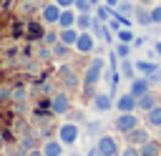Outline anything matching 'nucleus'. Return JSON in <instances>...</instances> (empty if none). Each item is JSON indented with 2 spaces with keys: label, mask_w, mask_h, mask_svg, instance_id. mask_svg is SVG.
Returning <instances> with one entry per match:
<instances>
[{
  "label": "nucleus",
  "mask_w": 161,
  "mask_h": 156,
  "mask_svg": "<svg viewBox=\"0 0 161 156\" xmlns=\"http://www.w3.org/2000/svg\"><path fill=\"white\" fill-rule=\"evenodd\" d=\"M43 156H63V143L58 138H50L43 143Z\"/></svg>",
  "instance_id": "4468645a"
},
{
  "label": "nucleus",
  "mask_w": 161,
  "mask_h": 156,
  "mask_svg": "<svg viewBox=\"0 0 161 156\" xmlns=\"http://www.w3.org/2000/svg\"><path fill=\"white\" fill-rule=\"evenodd\" d=\"M96 48V35L91 30H78V38H75V50L78 53H91Z\"/></svg>",
  "instance_id": "20e7f679"
},
{
  "label": "nucleus",
  "mask_w": 161,
  "mask_h": 156,
  "mask_svg": "<svg viewBox=\"0 0 161 156\" xmlns=\"http://www.w3.org/2000/svg\"><path fill=\"white\" fill-rule=\"evenodd\" d=\"M113 106L118 111H136V96L133 93H123V96H118L113 101Z\"/></svg>",
  "instance_id": "6e6552de"
},
{
  "label": "nucleus",
  "mask_w": 161,
  "mask_h": 156,
  "mask_svg": "<svg viewBox=\"0 0 161 156\" xmlns=\"http://www.w3.org/2000/svg\"><path fill=\"white\" fill-rule=\"evenodd\" d=\"M91 106H93V111L106 113V111L113 108V96H111V93H96L93 101H91Z\"/></svg>",
  "instance_id": "39448f33"
},
{
  "label": "nucleus",
  "mask_w": 161,
  "mask_h": 156,
  "mask_svg": "<svg viewBox=\"0 0 161 156\" xmlns=\"http://www.w3.org/2000/svg\"><path fill=\"white\" fill-rule=\"evenodd\" d=\"M108 28H111V30H113V33H116V30H118V28H121V23H118V18H116V20H111V23H108Z\"/></svg>",
  "instance_id": "473e14b6"
},
{
  "label": "nucleus",
  "mask_w": 161,
  "mask_h": 156,
  "mask_svg": "<svg viewBox=\"0 0 161 156\" xmlns=\"http://www.w3.org/2000/svg\"><path fill=\"white\" fill-rule=\"evenodd\" d=\"M151 23H156V25H161V5L151 10Z\"/></svg>",
  "instance_id": "c756f323"
},
{
  "label": "nucleus",
  "mask_w": 161,
  "mask_h": 156,
  "mask_svg": "<svg viewBox=\"0 0 161 156\" xmlns=\"http://www.w3.org/2000/svg\"><path fill=\"white\" fill-rule=\"evenodd\" d=\"M78 136H80V128H78V123H73V121H65V123H60V126H58V141H60L63 146H73V143L78 141Z\"/></svg>",
  "instance_id": "f03ea898"
},
{
  "label": "nucleus",
  "mask_w": 161,
  "mask_h": 156,
  "mask_svg": "<svg viewBox=\"0 0 161 156\" xmlns=\"http://www.w3.org/2000/svg\"><path fill=\"white\" fill-rule=\"evenodd\" d=\"M131 55V43H121L118 40V45H116V58H128Z\"/></svg>",
  "instance_id": "bb28decb"
},
{
  "label": "nucleus",
  "mask_w": 161,
  "mask_h": 156,
  "mask_svg": "<svg viewBox=\"0 0 161 156\" xmlns=\"http://www.w3.org/2000/svg\"><path fill=\"white\" fill-rule=\"evenodd\" d=\"M138 126V116L133 113V111H118V118H116V128L121 131V133H128L131 128H136Z\"/></svg>",
  "instance_id": "7ed1b4c3"
},
{
  "label": "nucleus",
  "mask_w": 161,
  "mask_h": 156,
  "mask_svg": "<svg viewBox=\"0 0 161 156\" xmlns=\"http://www.w3.org/2000/svg\"><path fill=\"white\" fill-rule=\"evenodd\" d=\"M111 13H113V8H108V5H96V18L101 20V23H106V20H111Z\"/></svg>",
  "instance_id": "aec40b11"
},
{
  "label": "nucleus",
  "mask_w": 161,
  "mask_h": 156,
  "mask_svg": "<svg viewBox=\"0 0 161 156\" xmlns=\"http://www.w3.org/2000/svg\"><path fill=\"white\" fill-rule=\"evenodd\" d=\"M103 68H106V58H101V55L88 63V68H86V73H83V86H86V91H91V88L101 81Z\"/></svg>",
  "instance_id": "f257e3e1"
},
{
  "label": "nucleus",
  "mask_w": 161,
  "mask_h": 156,
  "mask_svg": "<svg viewBox=\"0 0 161 156\" xmlns=\"http://www.w3.org/2000/svg\"><path fill=\"white\" fill-rule=\"evenodd\" d=\"M58 25H60V28H73V25H75V13H73L70 8H60Z\"/></svg>",
  "instance_id": "2eb2a0df"
},
{
  "label": "nucleus",
  "mask_w": 161,
  "mask_h": 156,
  "mask_svg": "<svg viewBox=\"0 0 161 156\" xmlns=\"http://www.w3.org/2000/svg\"><path fill=\"white\" fill-rule=\"evenodd\" d=\"M156 103H158V98H156L151 91H146V93H141V96L136 98V108H141V111H151Z\"/></svg>",
  "instance_id": "1a4fd4ad"
},
{
  "label": "nucleus",
  "mask_w": 161,
  "mask_h": 156,
  "mask_svg": "<svg viewBox=\"0 0 161 156\" xmlns=\"http://www.w3.org/2000/svg\"><path fill=\"white\" fill-rule=\"evenodd\" d=\"M58 15H60V8L55 5V3H50V5H45L43 8V13H40V18H43V23H58Z\"/></svg>",
  "instance_id": "9b49d317"
},
{
  "label": "nucleus",
  "mask_w": 161,
  "mask_h": 156,
  "mask_svg": "<svg viewBox=\"0 0 161 156\" xmlns=\"http://www.w3.org/2000/svg\"><path fill=\"white\" fill-rule=\"evenodd\" d=\"M58 8H73V0H53Z\"/></svg>",
  "instance_id": "7c9ffc66"
},
{
  "label": "nucleus",
  "mask_w": 161,
  "mask_h": 156,
  "mask_svg": "<svg viewBox=\"0 0 161 156\" xmlns=\"http://www.w3.org/2000/svg\"><path fill=\"white\" fill-rule=\"evenodd\" d=\"M43 38H45V43H48V45H53V43L58 40V35H53V33H45Z\"/></svg>",
  "instance_id": "2f4dec72"
},
{
  "label": "nucleus",
  "mask_w": 161,
  "mask_h": 156,
  "mask_svg": "<svg viewBox=\"0 0 161 156\" xmlns=\"http://www.w3.org/2000/svg\"><path fill=\"white\" fill-rule=\"evenodd\" d=\"M75 38H78V28L75 25L73 28H60V33H58V40L65 43V45H75Z\"/></svg>",
  "instance_id": "dca6fc26"
},
{
  "label": "nucleus",
  "mask_w": 161,
  "mask_h": 156,
  "mask_svg": "<svg viewBox=\"0 0 161 156\" xmlns=\"http://www.w3.org/2000/svg\"><path fill=\"white\" fill-rule=\"evenodd\" d=\"M138 153L141 156H161V143L153 141V138H148V141H143L138 146Z\"/></svg>",
  "instance_id": "9d476101"
},
{
  "label": "nucleus",
  "mask_w": 161,
  "mask_h": 156,
  "mask_svg": "<svg viewBox=\"0 0 161 156\" xmlns=\"http://www.w3.org/2000/svg\"><path fill=\"white\" fill-rule=\"evenodd\" d=\"M93 5H98V0H73V8L78 13H91Z\"/></svg>",
  "instance_id": "412c9836"
},
{
  "label": "nucleus",
  "mask_w": 161,
  "mask_h": 156,
  "mask_svg": "<svg viewBox=\"0 0 161 156\" xmlns=\"http://www.w3.org/2000/svg\"><path fill=\"white\" fill-rule=\"evenodd\" d=\"M68 50H70V45H65V43L55 40V43H53V50H50V53H53L55 58H65V55H68Z\"/></svg>",
  "instance_id": "b1692460"
},
{
  "label": "nucleus",
  "mask_w": 161,
  "mask_h": 156,
  "mask_svg": "<svg viewBox=\"0 0 161 156\" xmlns=\"http://www.w3.org/2000/svg\"><path fill=\"white\" fill-rule=\"evenodd\" d=\"M113 10H116V15H126V18H128V15L133 13V5H131V3H118Z\"/></svg>",
  "instance_id": "cd10ccee"
},
{
  "label": "nucleus",
  "mask_w": 161,
  "mask_h": 156,
  "mask_svg": "<svg viewBox=\"0 0 161 156\" xmlns=\"http://www.w3.org/2000/svg\"><path fill=\"white\" fill-rule=\"evenodd\" d=\"M50 111H53L55 116H58V113H60V116L68 113V111H70V101H68V96H65V93H55V96L50 98Z\"/></svg>",
  "instance_id": "423d86ee"
},
{
  "label": "nucleus",
  "mask_w": 161,
  "mask_h": 156,
  "mask_svg": "<svg viewBox=\"0 0 161 156\" xmlns=\"http://www.w3.org/2000/svg\"><path fill=\"white\" fill-rule=\"evenodd\" d=\"M153 53H156V55H161V40H156V43H153Z\"/></svg>",
  "instance_id": "72a5a7b5"
},
{
  "label": "nucleus",
  "mask_w": 161,
  "mask_h": 156,
  "mask_svg": "<svg viewBox=\"0 0 161 156\" xmlns=\"http://www.w3.org/2000/svg\"><path fill=\"white\" fill-rule=\"evenodd\" d=\"M73 156H78V153H73Z\"/></svg>",
  "instance_id": "e433bc0d"
},
{
  "label": "nucleus",
  "mask_w": 161,
  "mask_h": 156,
  "mask_svg": "<svg viewBox=\"0 0 161 156\" xmlns=\"http://www.w3.org/2000/svg\"><path fill=\"white\" fill-rule=\"evenodd\" d=\"M88 156H103V153H101V151H98V148H96V146H93V148H91V153H88Z\"/></svg>",
  "instance_id": "c9c22d12"
},
{
  "label": "nucleus",
  "mask_w": 161,
  "mask_h": 156,
  "mask_svg": "<svg viewBox=\"0 0 161 156\" xmlns=\"http://www.w3.org/2000/svg\"><path fill=\"white\" fill-rule=\"evenodd\" d=\"M118 73H123L128 81L133 78V73H136V68H133V63H128L126 58H121V68H118Z\"/></svg>",
  "instance_id": "393cba45"
},
{
  "label": "nucleus",
  "mask_w": 161,
  "mask_h": 156,
  "mask_svg": "<svg viewBox=\"0 0 161 156\" xmlns=\"http://www.w3.org/2000/svg\"><path fill=\"white\" fill-rule=\"evenodd\" d=\"M118 153H121V156H141V153H138V148H136L133 143H128V146H126L123 151H118Z\"/></svg>",
  "instance_id": "c85d7f7f"
},
{
  "label": "nucleus",
  "mask_w": 161,
  "mask_h": 156,
  "mask_svg": "<svg viewBox=\"0 0 161 156\" xmlns=\"http://www.w3.org/2000/svg\"><path fill=\"white\" fill-rule=\"evenodd\" d=\"M146 91H151L148 78H131V91H128V93H133V96L138 98V96H141V93H146Z\"/></svg>",
  "instance_id": "f8f14e48"
},
{
  "label": "nucleus",
  "mask_w": 161,
  "mask_h": 156,
  "mask_svg": "<svg viewBox=\"0 0 161 156\" xmlns=\"http://www.w3.org/2000/svg\"><path fill=\"white\" fill-rule=\"evenodd\" d=\"M133 68H136V73H138V75H148V73L158 70L161 65H156L153 60H136V63H133Z\"/></svg>",
  "instance_id": "f3484780"
},
{
  "label": "nucleus",
  "mask_w": 161,
  "mask_h": 156,
  "mask_svg": "<svg viewBox=\"0 0 161 156\" xmlns=\"http://www.w3.org/2000/svg\"><path fill=\"white\" fill-rule=\"evenodd\" d=\"M126 136H128L126 141H128V143H133V146H141L143 141H148V138H151V136H148V133H146L143 128H138V126H136V128H131V131H128Z\"/></svg>",
  "instance_id": "ddd939ff"
},
{
  "label": "nucleus",
  "mask_w": 161,
  "mask_h": 156,
  "mask_svg": "<svg viewBox=\"0 0 161 156\" xmlns=\"http://www.w3.org/2000/svg\"><path fill=\"white\" fill-rule=\"evenodd\" d=\"M146 123L153 126V128H161V106L156 103L151 111H146Z\"/></svg>",
  "instance_id": "a211bd4d"
},
{
  "label": "nucleus",
  "mask_w": 161,
  "mask_h": 156,
  "mask_svg": "<svg viewBox=\"0 0 161 156\" xmlns=\"http://www.w3.org/2000/svg\"><path fill=\"white\" fill-rule=\"evenodd\" d=\"M96 148H98L103 156H118V146H116V141H113L111 136H98Z\"/></svg>",
  "instance_id": "0eeeda50"
},
{
  "label": "nucleus",
  "mask_w": 161,
  "mask_h": 156,
  "mask_svg": "<svg viewBox=\"0 0 161 156\" xmlns=\"http://www.w3.org/2000/svg\"><path fill=\"white\" fill-rule=\"evenodd\" d=\"M121 0H103V5H108V8H116Z\"/></svg>",
  "instance_id": "f704fd0d"
},
{
  "label": "nucleus",
  "mask_w": 161,
  "mask_h": 156,
  "mask_svg": "<svg viewBox=\"0 0 161 156\" xmlns=\"http://www.w3.org/2000/svg\"><path fill=\"white\" fill-rule=\"evenodd\" d=\"M136 23H138V25H153V23H151V13H146V10L138 8V10H136Z\"/></svg>",
  "instance_id": "a878e982"
},
{
  "label": "nucleus",
  "mask_w": 161,
  "mask_h": 156,
  "mask_svg": "<svg viewBox=\"0 0 161 156\" xmlns=\"http://www.w3.org/2000/svg\"><path fill=\"white\" fill-rule=\"evenodd\" d=\"M91 23H93V18L88 13H78L75 15V28L78 30H91Z\"/></svg>",
  "instance_id": "6ab92c4d"
},
{
  "label": "nucleus",
  "mask_w": 161,
  "mask_h": 156,
  "mask_svg": "<svg viewBox=\"0 0 161 156\" xmlns=\"http://www.w3.org/2000/svg\"><path fill=\"white\" fill-rule=\"evenodd\" d=\"M43 35H45V33H43V25H40V23H30V25H28V38H30V40H38V38H43Z\"/></svg>",
  "instance_id": "4be33fe9"
},
{
  "label": "nucleus",
  "mask_w": 161,
  "mask_h": 156,
  "mask_svg": "<svg viewBox=\"0 0 161 156\" xmlns=\"http://www.w3.org/2000/svg\"><path fill=\"white\" fill-rule=\"evenodd\" d=\"M133 33H131V28H118L116 30V40H121V43H133Z\"/></svg>",
  "instance_id": "5701e85b"
}]
</instances>
